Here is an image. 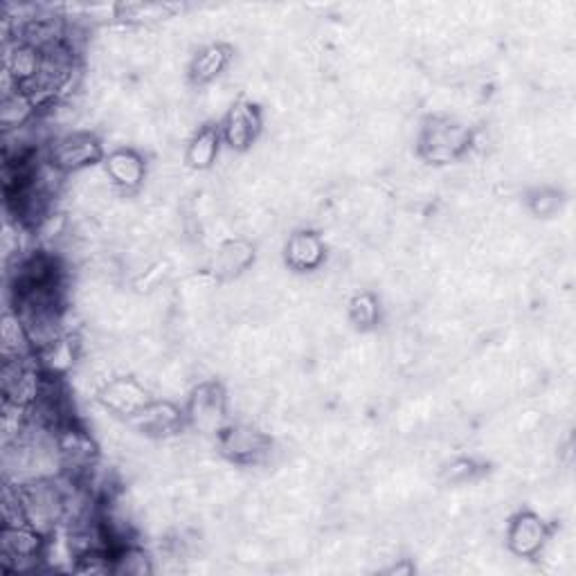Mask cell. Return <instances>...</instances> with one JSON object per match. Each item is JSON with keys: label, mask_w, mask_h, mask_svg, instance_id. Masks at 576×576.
Instances as JSON below:
<instances>
[{"label": "cell", "mask_w": 576, "mask_h": 576, "mask_svg": "<svg viewBox=\"0 0 576 576\" xmlns=\"http://www.w3.org/2000/svg\"><path fill=\"white\" fill-rule=\"evenodd\" d=\"M549 541L547 523L534 512H521L512 518L507 529V547L516 558H536L545 552Z\"/></svg>", "instance_id": "cell-11"}, {"label": "cell", "mask_w": 576, "mask_h": 576, "mask_svg": "<svg viewBox=\"0 0 576 576\" xmlns=\"http://www.w3.org/2000/svg\"><path fill=\"white\" fill-rule=\"evenodd\" d=\"M185 421L200 435L219 438L228 425V397L224 388L214 381L198 383L187 399Z\"/></svg>", "instance_id": "cell-6"}, {"label": "cell", "mask_w": 576, "mask_h": 576, "mask_svg": "<svg viewBox=\"0 0 576 576\" xmlns=\"http://www.w3.org/2000/svg\"><path fill=\"white\" fill-rule=\"evenodd\" d=\"M412 563L408 560V558H401V563L399 565H390V567H385L383 572L385 574H412Z\"/></svg>", "instance_id": "cell-24"}, {"label": "cell", "mask_w": 576, "mask_h": 576, "mask_svg": "<svg viewBox=\"0 0 576 576\" xmlns=\"http://www.w3.org/2000/svg\"><path fill=\"white\" fill-rule=\"evenodd\" d=\"M475 475H477V464L469 457H455L440 471V480L449 486H462L471 482Z\"/></svg>", "instance_id": "cell-22"}, {"label": "cell", "mask_w": 576, "mask_h": 576, "mask_svg": "<svg viewBox=\"0 0 576 576\" xmlns=\"http://www.w3.org/2000/svg\"><path fill=\"white\" fill-rule=\"evenodd\" d=\"M230 48L226 43H207L203 45L189 61V80L196 86L212 84L216 78H222L230 65Z\"/></svg>", "instance_id": "cell-16"}, {"label": "cell", "mask_w": 576, "mask_h": 576, "mask_svg": "<svg viewBox=\"0 0 576 576\" xmlns=\"http://www.w3.org/2000/svg\"><path fill=\"white\" fill-rule=\"evenodd\" d=\"M560 207V194L554 189H538L529 198V209L536 216H554Z\"/></svg>", "instance_id": "cell-23"}, {"label": "cell", "mask_w": 576, "mask_h": 576, "mask_svg": "<svg viewBox=\"0 0 576 576\" xmlns=\"http://www.w3.org/2000/svg\"><path fill=\"white\" fill-rule=\"evenodd\" d=\"M104 174L115 189L122 194H133L147 181V163L135 150L117 147L104 156Z\"/></svg>", "instance_id": "cell-12"}, {"label": "cell", "mask_w": 576, "mask_h": 576, "mask_svg": "<svg viewBox=\"0 0 576 576\" xmlns=\"http://www.w3.org/2000/svg\"><path fill=\"white\" fill-rule=\"evenodd\" d=\"M113 574L117 576H150L156 572L154 558L137 545H120L113 549Z\"/></svg>", "instance_id": "cell-18"}, {"label": "cell", "mask_w": 576, "mask_h": 576, "mask_svg": "<svg viewBox=\"0 0 576 576\" xmlns=\"http://www.w3.org/2000/svg\"><path fill=\"white\" fill-rule=\"evenodd\" d=\"M48 536L30 525H3L0 532V565L10 574L37 572L45 560Z\"/></svg>", "instance_id": "cell-4"}, {"label": "cell", "mask_w": 576, "mask_h": 576, "mask_svg": "<svg viewBox=\"0 0 576 576\" xmlns=\"http://www.w3.org/2000/svg\"><path fill=\"white\" fill-rule=\"evenodd\" d=\"M473 142L469 126L451 117H428L421 126L416 152L430 165H449L460 161Z\"/></svg>", "instance_id": "cell-2"}, {"label": "cell", "mask_w": 576, "mask_h": 576, "mask_svg": "<svg viewBox=\"0 0 576 576\" xmlns=\"http://www.w3.org/2000/svg\"><path fill=\"white\" fill-rule=\"evenodd\" d=\"M23 518L30 527L41 532L43 536H50L56 532L61 523H65L68 502H65V488L59 484L56 477H43V480H30L23 484H17Z\"/></svg>", "instance_id": "cell-1"}, {"label": "cell", "mask_w": 576, "mask_h": 576, "mask_svg": "<svg viewBox=\"0 0 576 576\" xmlns=\"http://www.w3.org/2000/svg\"><path fill=\"white\" fill-rule=\"evenodd\" d=\"M39 111L41 109L37 106V102L28 93L17 89L12 93H6L3 100H0V126H3V131L25 128L37 122Z\"/></svg>", "instance_id": "cell-17"}, {"label": "cell", "mask_w": 576, "mask_h": 576, "mask_svg": "<svg viewBox=\"0 0 576 576\" xmlns=\"http://www.w3.org/2000/svg\"><path fill=\"white\" fill-rule=\"evenodd\" d=\"M126 423L140 432V435L150 440H165L187 425L185 421V410L178 408L174 401H152L150 405H144L137 414L126 419Z\"/></svg>", "instance_id": "cell-9"}, {"label": "cell", "mask_w": 576, "mask_h": 576, "mask_svg": "<svg viewBox=\"0 0 576 576\" xmlns=\"http://www.w3.org/2000/svg\"><path fill=\"white\" fill-rule=\"evenodd\" d=\"M178 10L167 3H120L115 6V17L131 25H152L163 19H169Z\"/></svg>", "instance_id": "cell-20"}, {"label": "cell", "mask_w": 576, "mask_h": 576, "mask_svg": "<svg viewBox=\"0 0 576 576\" xmlns=\"http://www.w3.org/2000/svg\"><path fill=\"white\" fill-rule=\"evenodd\" d=\"M0 347H3V358H23L34 353L25 327L12 309L6 311L3 325H0Z\"/></svg>", "instance_id": "cell-19"}, {"label": "cell", "mask_w": 576, "mask_h": 576, "mask_svg": "<svg viewBox=\"0 0 576 576\" xmlns=\"http://www.w3.org/2000/svg\"><path fill=\"white\" fill-rule=\"evenodd\" d=\"M349 320L360 331L374 329L381 320V302L374 294L360 291L349 300Z\"/></svg>", "instance_id": "cell-21"}, {"label": "cell", "mask_w": 576, "mask_h": 576, "mask_svg": "<svg viewBox=\"0 0 576 576\" xmlns=\"http://www.w3.org/2000/svg\"><path fill=\"white\" fill-rule=\"evenodd\" d=\"M54 442L61 462V477L86 484L100 462V449L91 432L78 421H70L54 432Z\"/></svg>", "instance_id": "cell-3"}, {"label": "cell", "mask_w": 576, "mask_h": 576, "mask_svg": "<svg viewBox=\"0 0 576 576\" xmlns=\"http://www.w3.org/2000/svg\"><path fill=\"white\" fill-rule=\"evenodd\" d=\"M45 158L65 176L82 174L104 161V147L97 135L89 131H70L50 140Z\"/></svg>", "instance_id": "cell-5"}, {"label": "cell", "mask_w": 576, "mask_h": 576, "mask_svg": "<svg viewBox=\"0 0 576 576\" xmlns=\"http://www.w3.org/2000/svg\"><path fill=\"white\" fill-rule=\"evenodd\" d=\"M327 259L325 239L313 230H296L284 244V261L296 272L318 270Z\"/></svg>", "instance_id": "cell-13"}, {"label": "cell", "mask_w": 576, "mask_h": 576, "mask_svg": "<svg viewBox=\"0 0 576 576\" xmlns=\"http://www.w3.org/2000/svg\"><path fill=\"white\" fill-rule=\"evenodd\" d=\"M255 257L257 248L253 241L244 237L228 239L212 257V275L219 281H235L255 264Z\"/></svg>", "instance_id": "cell-14"}, {"label": "cell", "mask_w": 576, "mask_h": 576, "mask_svg": "<svg viewBox=\"0 0 576 576\" xmlns=\"http://www.w3.org/2000/svg\"><path fill=\"white\" fill-rule=\"evenodd\" d=\"M219 451L226 460L241 466L264 464L272 453V442L261 430L239 421V423H228L224 428V432L219 435Z\"/></svg>", "instance_id": "cell-7"}, {"label": "cell", "mask_w": 576, "mask_h": 576, "mask_svg": "<svg viewBox=\"0 0 576 576\" xmlns=\"http://www.w3.org/2000/svg\"><path fill=\"white\" fill-rule=\"evenodd\" d=\"M97 401L109 414L131 419L144 405H150L154 399H152L150 390L144 388V383H140L137 379L113 377V379L104 381L102 388L97 390Z\"/></svg>", "instance_id": "cell-8"}, {"label": "cell", "mask_w": 576, "mask_h": 576, "mask_svg": "<svg viewBox=\"0 0 576 576\" xmlns=\"http://www.w3.org/2000/svg\"><path fill=\"white\" fill-rule=\"evenodd\" d=\"M261 126L264 122L259 109L246 100H239L228 109L219 128H222V140L228 144V150L241 154L248 152L257 142Z\"/></svg>", "instance_id": "cell-10"}, {"label": "cell", "mask_w": 576, "mask_h": 576, "mask_svg": "<svg viewBox=\"0 0 576 576\" xmlns=\"http://www.w3.org/2000/svg\"><path fill=\"white\" fill-rule=\"evenodd\" d=\"M222 128L214 124H203L198 126L192 137L187 140L185 147V163L189 169L194 172H207L212 169L216 163H219L222 156Z\"/></svg>", "instance_id": "cell-15"}]
</instances>
